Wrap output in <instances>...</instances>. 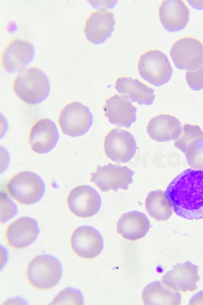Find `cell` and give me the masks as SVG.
I'll list each match as a JSON object with an SVG mask.
<instances>
[{"label":"cell","instance_id":"obj_30","mask_svg":"<svg viewBox=\"0 0 203 305\" xmlns=\"http://www.w3.org/2000/svg\"><path fill=\"white\" fill-rule=\"evenodd\" d=\"M189 4L194 8L198 10L203 9V1H188Z\"/></svg>","mask_w":203,"mask_h":305},{"label":"cell","instance_id":"obj_5","mask_svg":"<svg viewBox=\"0 0 203 305\" xmlns=\"http://www.w3.org/2000/svg\"><path fill=\"white\" fill-rule=\"evenodd\" d=\"M138 68L141 77L155 86H160L167 83L173 74L168 58L158 50H148L142 54Z\"/></svg>","mask_w":203,"mask_h":305},{"label":"cell","instance_id":"obj_26","mask_svg":"<svg viewBox=\"0 0 203 305\" xmlns=\"http://www.w3.org/2000/svg\"><path fill=\"white\" fill-rule=\"evenodd\" d=\"M84 297L77 288L67 287L60 291L53 299L52 304H84Z\"/></svg>","mask_w":203,"mask_h":305},{"label":"cell","instance_id":"obj_15","mask_svg":"<svg viewBox=\"0 0 203 305\" xmlns=\"http://www.w3.org/2000/svg\"><path fill=\"white\" fill-rule=\"evenodd\" d=\"M40 233L38 222L29 217H22L7 227L5 237L8 244L15 249H22L32 244Z\"/></svg>","mask_w":203,"mask_h":305},{"label":"cell","instance_id":"obj_16","mask_svg":"<svg viewBox=\"0 0 203 305\" xmlns=\"http://www.w3.org/2000/svg\"><path fill=\"white\" fill-rule=\"evenodd\" d=\"M114 14L105 9L92 12L87 18L84 34L88 41L94 44L104 43L112 35L115 27Z\"/></svg>","mask_w":203,"mask_h":305},{"label":"cell","instance_id":"obj_9","mask_svg":"<svg viewBox=\"0 0 203 305\" xmlns=\"http://www.w3.org/2000/svg\"><path fill=\"white\" fill-rule=\"evenodd\" d=\"M104 148L106 155L112 161L125 163L133 158L137 146L133 135L128 131L117 128L106 136Z\"/></svg>","mask_w":203,"mask_h":305},{"label":"cell","instance_id":"obj_22","mask_svg":"<svg viewBox=\"0 0 203 305\" xmlns=\"http://www.w3.org/2000/svg\"><path fill=\"white\" fill-rule=\"evenodd\" d=\"M142 297L145 304H180L182 297L180 292L156 281L148 284L144 289Z\"/></svg>","mask_w":203,"mask_h":305},{"label":"cell","instance_id":"obj_1","mask_svg":"<svg viewBox=\"0 0 203 305\" xmlns=\"http://www.w3.org/2000/svg\"><path fill=\"white\" fill-rule=\"evenodd\" d=\"M164 192L176 215L189 220L203 219L202 170H184L171 181Z\"/></svg>","mask_w":203,"mask_h":305},{"label":"cell","instance_id":"obj_27","mask_svg":"<svg viewBox=\"0 0 203 305\" xmlns=\"http://www.w3.org/2000/svg\"><path fill=\"white\" fill-rule=\"evenodd\" d=\"M1 223H5L12 219L18 212L16 205L11 200L7 194L1 192Z\"/></svg>","mask_w":203,"mask_h":305},{"label":"cell","instance_id":"obj_29","mask_svg":"<svg viewBox=\"0 0 203 305\" xmlns=\"http://www.w3.org/2000/svg\"><path fill=\"white\" fill-rule=\"evenodd\" d=\"M189 304H203V290L194 294L189 300Z\"/></svg>","mask_w":203,"mask_h":305},{"label":"cell","instance_id":"obj_6","mask_svg":"<svg viewBox=\"0 0 203 305\" xmlns=\"http://www.w3.org/2000/svg\"><path fill=\"white\" fill-rule=\"evenodd\" d=\"M93 120L89 108L77 101L65 105L61 110L58 118L62 133L72 137L85 134L92 126Z\"/></svg>","mask_w":203,"mask_h":305},{"label":"cell","instance_id":"obj_20","mask_svg":"<svg viewBox=\"0 0 203 305\" xmlns=\"http://www.w3.org/2000/svg\"><path fill=\"white\" fill-rule=\"evenodd\" d=\"M182 127L176 117L169 114H160L152 117L147 127L149 137L157 142L176 140L181 135Z\"/></svg>","mask_w":203,"mask_h":305},{"label":"cell","instance_id":"obj_24","mask_svg":"<svg viewBox=\"0 0 203 305\" xmlns=\"http://www.w3.org/2000/svg\"><path fill=\"white\" fill-rule=\"evenodd\" d=\"M203 136V131L197 125L185 124L180 136L174 140V146L186 154L188 146L194 140Z\"/></svg>","mask_w":203,"mask_h":305},{"label":"cell","instance_id":"obj_19","mask_svg":"<svg viewBox=\"0 0 203 305\" xmlns=\"http://www.w3.org/2000/svg\"><path fill=\"white\" fill-rule=\"evenodd\" d=\"M150 223L147 216L138 210L123 214L117 223V232L125 239L135 241L148 232Z\"/></svg>","mask_w":203,"mask_h":305},{"label":"cell","instance_id":"obj_25","mask_svg":"<svg viewBox=\"0 0 203 305\" xmlns=\"http://www.w3.org/2000/svg\"><path fill=\"white\" fill-rule=\"evenodd\" d=\"M185 157L187 164L192 168L203 170V136L190 144Z\"/></svg>","mask_w":203,"mask_h":305},{"label":"cell","instance_id":"obj_23","mask_svg":"<svg viewBox=\"0 0 203 305\" xmlns=\"http://www.w3.org/2000/svg\"><path fill=\"white\" fill-rule=\"evenodd\" d=\"M148 214L157 221L169 219L173 215L172 206L162 190H154L147 195L145 201Z\"/></svg>","mask_w":203,"mask_h":305},{"label":"cell","instance_id":"obj_17","mask_svg":"<svg viewBox=\"0 0 203 305\" xmlns=\"http://www.w3.org/2000/svg\"><path fill=\"white\" fill-rule=\"evenodd\" d=\"M103 112L109 122L118 127L130 128L137 120V109L124 96L114 95L106 101Z\"/></svg>","mask_w":203,"mask_h":305},{"label":"cell","instance_id":"obj_14","mask_svg":"<svg viewBox=\"0 0 203 305\" xmlns=\"http://www.w3.org/2000/svg\"><path fill=\"white\" fill-rule=\"evenodd\" d=\"M59 132L55 124L49 118H42L31 127L28 136L29 145L35 152L46 154L56 145Z\"/></svg>","mask_w":203,"mask_h":305},{"label":"cell","instance_id":"obj_7","mask_svg":"<svg viewBox=\"0 0 203 305\" xmlns=\"http://www.w3.org/2000/svg\"><path fill=\"white\" fill-rule=\"evenodd\" d=\"M134 174V171L126 166L109 163L98 165L96 171L91 174L90 181L102 192L126 190L132 182Z\"/></svg>","mask_w":203,"mask_h":305},{"label":"cell","instance_id":"obj_10","mask_svg":"<svg viewBox=\"0 0 203 305\" xmlns=\"http://www.w3.org/2000/svg\"><path fill=\"white\" fill-rule=\"evenodd\" d=\"M101 199L98 192L87 185L72 189L67 198V205L75 216L87 218L96 214L101 207Z\"/></svg>","mask_w":203,"mask_h":305},{"label":"cell","instance_id":"obj_2","mask_svg":"<svg viewBox=\"0 0 203 305\" xmlns=\"http://www.w3.org/2000/svg\"><path fill=\"white\" fill-rule=\"evenodd\" d=\"M12 88L19 99L30 105L42 103L50 92V84L47 75L36 67L23 69L17 74L14 78Z\"/></svg>","mask_w":203,"mask_h":305},{"label":"cell","instance_id":"obj_12","mask_svg":"<svg viewBox=\"0 0 203 305\" xmlns=\"http://www.w3.org/2000/svg\"><path fill=\"white\" fill-rule=\"evenodd\" d=\"M35 56V49L31 43L15 39L8 43L3 51L2 64L9 73L21 71L33 60Z\"/></svg>","mask_w":203,"mask_h":305},{"label":"cell","instance_id":"obj_28","mask_svg":"<svg viewBox=\"0 0 203 305\" xmlns=\"http://www.w3.org/2000/svg\"><path fill=\"white\" fill-rule=\"evenodd\" d=\"M186 80L189 87L194 90H200L203 88V64L198 69L187 71Z\"/></svg>","mask_w":203,"mask_h":305},{"label":"cell","instance_id":"obj_13","mask_svg":"<svg viewBox=\"0 0 203 305\" xmlns=\"http://www.w3.org/2000/svg\"><path fill=\"white\" fill-rule=\"evenodd\" d=\"M198 266L190 261L177 263L173 268L166 272L162 278V283L175 291L192 292L197 288L200 280Z\"/></svg>","mask_w":203,"mask_h":305},{"label":"cell","instance_id":"obj_18","mask_svg":"<svg viewBox=\"0 0 203 305\" xmlns=\"http://www.w3.org/2000/svg\"><path fill=\"white\" fill-rule=\"evenodd\" d=\"M190 12L185 3L180 0L162 2L159 9L160 22L170 32H179L187 24Z\"/></svg>","mask_w":203,"mask_h":305},{"label":"cell","instance_id":"obj_4","mask_svg":"<svg viewBox=\"0 0 203 305\" xmlns=\"http://www.w3.org/2000/svg\"><path fill=\"white\" fill-rule=\"evenodd\" d=\"M9 194L24 205L39 201L44 195L45 185L42 178L30 171H22L15 175L7 185Z\"/></svg>","mask_w":203,"mask_h":305},{"label":"cell","instance_id":"obj_3","mask_svg":"<svg viewBox=\"0 0 203 305\" xmlns=\"http://www.w3.org/2000/svg\"><path fill=\"white\" fill-rule=\"evenodd\" d=\"M62 273L59 260L52 255L43 254L35 257L29 262L26 276L32 287L45 290L55 287L61 280Z\"/></svg>","mask_w":203,"mask_h":305},{"label":"cell","instance_id":"obj_21","mask_svg":"<svg viewBox=\"0 0 203 305\" xmlns=\"http://www.w3.org/2000/svg\"><path fill=\"white\" fill-rule=\"evenodd\" d=\"M115 87L119 94L140 105H150L154 102V89L137 79L119 77L116 80Z\"/></svg>","mask_w":203,"mask_h":305},{"label":"cell","instance_id":"obj_8","mask_svg":"<svg viewBox=\"0 0 203 305\" xmlns=\"http://www.w3.org/2000/svg\"><path fill=\"white\" fill-rule=\"evenodd\" d=\"M170 55L177 69L196 70L203 64V44L194 38H181L172 46Z\"/></svg>","mask_w":203,"mask_h":305},{"label":"cell","instance_id":"obj_11","mask_svg":"<svg viewBox=\"0 0 203 305\" xmlns=\"http://www.w3.org/2000/svg\"><path fill=\"white\" fill-rule=\"evenodd\" d=\"M71 246L79 257L91 259L101 253L104 241L101 234L96 229L90 226H81L73 232Z\"/></svg>","mask_w":203,"mask_h":305}]
</instances>
